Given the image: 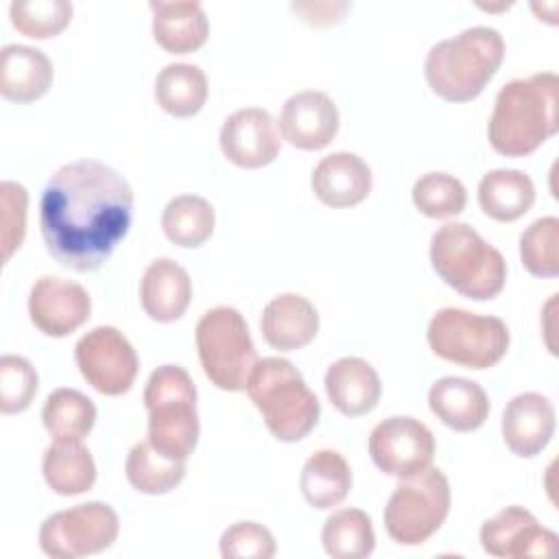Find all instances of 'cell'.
<instances>
[{"mask_svg": "<svg viewBox=\"0 0 559 559\" xmlns=\"http://www.w3.org/2000/svg\"><path fill=\"white\" fill-rule=\"evenodd\" d=\"M39 386L35 367L15 354L0 358V411L4 415L22 413L31 406Z\"/></svg>", "mask_w": 559, "mask_h": 559, "instance_id": "36", "label": "cell"}, {"mask_svg": "<svg viewBox=\"0 0 559 559\" xmlns=\"http://www.w3.org/2000/svg\"><path fill=\"white\" fill-rule=\"evenodd\" d=\"M218 550L225 559H271L277 546L266 526L251 520H240L223 531Z\"/></svg>", "mask_w": 559, "mask_h": 559, "instance_id": "38", "label": "cell"}, {"mask_svg": "<svg viewBox=\"0 0 559 559\" xmlns=\"http://www.w3.org/2000/svg\"><path fill=\"white\" fill-rule=\"evenodd\" d=\"M367 448L380 472L404 478L432 463L435 435L424 421L411 415H391L373 426Z\"/></svg>", "mask_w": 559, "mask_h": 559, "instance_id": "12", "label": "cell"}, {"mask_svg": "<svg viewBox=\"0 0 559 559\" xmlns=\"http://www.w3.org/2000/svg\"><path fill=\"white\" fill-rule=\"evenodd\" d=\"M192 299V280L188 271L170 260H153L140 282V304L157 323H173L183 317Z\"/></svg>", "mask_w": 559, "mask_h": 559, "instance_id": "20", "label": "cell"}, {"mask_svg": "<svg viewBox=\"0 0 559 559\" xmlns=\"http://www.w3.org/2000/svg\"><path fill=\"white\" fill-rule=\"evenodd\" d=\"M435 273L463 297L485 301L502 293L507 282L504 255L467 223H445L430 238Z\"/></svg>", "mask_w": 559, "mask_h": 559, "instance_id": "4", "label": "cell"}, {"mask_svg": "<svg viewBox=\"0 0 559 559\" xmlns=\"http://www.w3.org/2000/svg\"><path fill=\"white\" fill-rule=\"evenodd\" d=\"M426 341L439 358L467 367L489 369L509 349V328L502 319L465 308H441L432 314Z\"/></svg>", "mask_w": 559, "mask_h": 559, "instance_id": "8", "label": "cell"}, {"mask_svg": "<svg viewBox=\"0 0 559 559\" xmlns=\"http://www.w3.org/2000/svg\"><path fill=\"white\" fill-rule=\"evenodd\" d=\"M26 207L28 192L17 181L0 183V247L2 262L7 264L11 255L20 249L26 234Z\"/></svg>", "mask_w": 559, "mask_h": 559, "instance_id": "37", "label": "cell"}, {"mask_svg": "<svg viewBox=\"0 0 559 559\" xmlns=\"http://www.w3.org/2000/svg\"><path fill=\"white\" fill-rule=\"evenodd\" d=\"M197 354L205 378L223 391H245L258 362L255 345L245 317L231 306L203 312L194 330Z\"/></svg>", "mask_w": 559, "mask_h": 559, "instance_id": "7", "label": "cell"}, {"mask_svg": "<svg viewBox=\"0 0 559 559\" xmlns=\"http://www.w3.org/2000/svg\"><path fill=\"white\" fill-rule=\"evenodd\" d=\"M153 37L173 55H188L201 48L210 33L207 15L197 0H151Z\"/></svg>", "mask_w": 559, "mask_h": 559, "instance_id": "23", "label": "cell"}, {"mask_svg": "<svg viewBox=\"0 0 559 559\" xmlns=\"http://www.w3.org/2000/svg\"><path fill=\"white\" fill-rule=\"evenodd\" d=\"M520 260L535 277H557L559 273V218L542 216L520 236Z\"/></svg>", "mask_w": 559, "mask_h": 559, "instance_id": "35", "label": "cell"}, {"mask_svg": "<svg viewBox=\"0 0 559 559\" xmlns=\"http://www.w3.org/2000/svg\"><path fill=\"white\" fill-rule=\"evenodd\" d=\"M323 384L332 406L347 417L371 413L378 406L382 393L378 371L358 356L334 360L325 371Z\"/></svg>", "mask_w": 559, "mask_h": 559, "instance_id": "21", "label": "cell"}, {"mask_svg": "<svg viewBox=\"0 0 559 559\" xmlns=\"http://www.w3.org/2000/svg\"><path fill=\"white\" fill-rule=\"evenodd\" d=\"M450 511V483L439 467H426L397 480L386 500L382 520L389 537L402 546L430 539Z\"/></svg>", "mask_w": 559, "mask_h": 559, "instance_id": "9", "label": "cell"}, {"mask_svg": "<svg viewBox=\"0 0 559 559\" xmlns=\"http://www.w3.org/2000/svg\"><path fill=\"white\" fill-rule=\"evenodd\" d=\"M157 105L175 116L190 118L201 111L207 100V76L194 63H168L155 79Z\"/></svg>", "mask_w": 559, "mask_h": 559, "instance_id": "28", "label": "cell"}, {"mask_svg": "<svg viewBox=\"0 0 559 559\" xmlns=\"http://www.w3.org/2000/svg\"><path fill=\"white\" fill-rule=\"evenodd\" d=\"M310 186L314 197L328 207H352L371 192V168L349 151H336L319 159Z\"/></svg>", "mask_w": 559, "mask_h": 559, "instance_id": "18", "label": "cell"}, {"mask_svg": "<svg viewBox=\"0 0 559 559\" xmlns=\"http://www.w3.org/2000/svg\"><path fill=\"white\" fill-rule=\"evenodd\" d=\"M299 487L304 500L314 509L341 504L352 489V467L336 450H317L301 467Z\"/></svg>", "mask_w": 559, "mask_h": 559, "instance_id": "27", "label": "cell"}, {"mask_svg": "<svg viewBox=\"0 0 559 559\" xmlns=\"http://www.w3.org/2000/svg\"><path fill=\"white\" fill-rule=\"evenodd\" d=\"M264 341L280 352L306 347L319 332V312L310 299L297 293L273 297L260 317Z\"/></svg>", "mask_w": 559, "mask_h": 559, "instance_id": "19", "label": "cell"}, {"mask_svg": "<svg viewBox=\"0 0 559 559\" xmlns=\"http://www.w3.org/2000/svg\"><path fill=\"white\" fill-rule=\"evenodd\" d=\"M148 443L170 461H186L199 441L197 386L181 365L157 367L144 386Z\"/></svg>", "mask_w": 559, "mask_h": 559, "instance_id": "6", "label": "cell"}, {"mask_svg": "<svg viewBox=\"0 0 559 559\" xmlns=\"http://www.w3.org/2000/svg\"><path fill=\"white\" fill-rule=\"evenodd\" d=\"M41 474L55 493L79 496L94 487L96 463L81 441L55 439L44 452Z\"/></svg>", "mask_w": 559, "mask_h": 559, "instance_id": "26", "label": "cell"}, {"mask_svg": "<svg viewBox=\"0 0 559 559\" xmlns=\"http://www.w3.org/2000/svg\"><path fill=\"white\" fill-rule=\"evenodd\" d=\"M118 531V513L107 502H81L41 522L39 548L52 559H79L107 550Z\"/></svg>", "mask_w": 559, "mask_h": 559, "instance_id": "10", "label": "cell"}, {"mask_svg": "<svg viewBox=\"0 0 559 559\" xmlns=\"http://www.w3.org/2000/svg\"><path fill=\"white\" fill-rule=\"evenodd\" d=\"M557 533L542 526L531 511L518 504L500 509L480 526L483 550L498 559L550 557L557 552Z\"/></svg>", "mask_w": 559, "mask_h": 559, "instance_id": "13", "label": "cell"}, {"mask_svg": "<svg viewBox=\"0 0 559 559\" xmlns=\"http://www.w3.org/2000/svg\"><path fill=\"white\" fill-rule=\"evenodd\" d=\"M559 76L537 72L513 79L496 94L487 138L496 153L524 157L537 151L559 129Z\"/></svg>", "mask_w": 559, "mask_h": 559, "instance_id": "2", "label": "cell"}, {"mask_svg": "<svg viewBox=\"0 0 559 559\" xmlns=\"http://www.w3.org/2000/svg\"><path fill=\"white\" fill-rule=\"evenodd\" d=\"M321 544L332 559H362L376 548L371 518L362 509H338L321 528Z\"/></svg>", "mask_w": 559, "mask_h": 559, "instance_id": "30", "label": "cell"}, {"mask_svg": "<svg viewBox=\"0 0 559 559\" xmlns=\"http://www.w3.org/2000/svg\"><path fill=\"white\" fill-rule=\"evenodd\" d=\"M214 207L199 194H179L162 212V229L177 247H201L214 231Z\"/></svg>", "mask_w": 559, "mask_h": 559, "instance_id": "29", "label": "cell"}, {"mask_svg": "<svg viewBox=\"0 0 559 559\" xmlns=\"http://www.w3.org/2000/svg\"><path fill=\"white\" fill-rule=\"evenodd\" d=\"M124 474L135 491L162 496L183 480L186 461H170L162 456L146 439L129 450L124 461Z\"/></svg>", "mask_w": 559, "mask_h": 559, "instance_id": "32", "label": "cell"}, {"mask_svg": "<svg viewBox=\"0 0 559 559\" xmlns=\"http://www.w3.org/2000/svg\"><path fill=\"white\" fill-rule=\"evenodd\" d=\"M349 7L352 4H347V2H295L293 4V9L306 22L317 24V26H325V24L338 22Z\"/></svg>", "mask_w": 559, "mask_h": 559, "instance_id": "39", "label": "cell"}, {"mask_svg": "<svg viewBox=\"0 0 559 559\" xmlns=\"http://www.w3.org/2000/svg\"><path fill=\"white\" fill-rule=\"evenodd\" d=\"M533 203L535 183L524 170L496 168L483 175L478 183V205L498 223H513L522 218Z\"/></svg>", "mask_w": 559, "mask_h": 559, "instance_id": "25", "label": "cell"}, {"mask_svg": "<svg viewBox=\"0 0 559 559\" xmlns=\"http://www.w3.org/2000/svg\"><path fill=\"white\" fill-rule=\"evenodd\" d=\"M131 218L129 181L98 159L63 164L39 199V229L48 253L79 273L96 271L109 260Z\"/></svg>", "mask_w": 559, "mask_h": 559, "instance_id": "1", "label": "cell"}, {"mask_svg": "<svg viewBox=\"0 0 559 559\" xmlns=\"http://www.w3.org/2000/svg\"><path fill=\"white\" fill-rule=\"evenodd\" d=\"M52 61L33 46L7 44L0 50V94L13 103H33L52 85Z\"/></svg>", "mask_w": 559, "mask_h": 559, "instance_id": "24", "label": "cell"}, {"mask_svg": "<svg viewBox=\"0 0 559 559\" xmlns=\"http://www.w3.org/2000/svg\"><path fill=\"white\" fill-rule=\"evenodd\" d=\"M504 59V39L491 26H472L430 46L424 76L430 90L450 103L474 100Z\"/></svg>", "mask_w": 559, "mask_h": 559, "instance_id": "3", "label": "cell"}, {"mask_svg": "<svg viewBox=\"0 0 559 559\" xmlns=\"http://www.w3.org/2000/svg\"><path fill=\"white\" fill-rule=\"evenodd\" d=\"M413 205L428 218H450L465 210L467 190L461 179L450 173H426L411 190Z\"/></svg>", "mask_w": 559, "mask_h": 559, "instance_id": "33", "label": "cell"}, {"mask_svg": "<svg viewBox=\"0 0 559 559\" xmlns=\"http://www.w3.org/2000/svg\"><path fill=\"white\" fill-rule=\"evenodd\" d=\"M555 406L535 391L511 397L502 411V439L507 448L522 459L539 454L555 432Z\"/></svg>", "mask_w": 559, "mask_h": 559, "instance_id": "17", "label": "cell"}, {"mask_svg": "<svg viewBox=\"0 0 559 559\" xmlns=\"http://www.w3.org/2000/svg\"><path fill=\"white\" fill-rule=\"evenodd\" d=\"M338 107L321 90L293 94L280 114L282 138L301 151H321L338 133Z\"/></svg>", "mask_w": 559, "mask_h": 559, "instance_id": "16", "label": "cell"}, {"mask_svg": "<svg viewBox=\"0 0 559 559\" xmlns=\"http://www.w3.org/2000/svg\"><path fill=\"white\" fill-rule=\"evenodd\" d=\"M44 428L55 439L83 441L96 421L94 402L76 389H55L41 408Z\"/></svg>", "mask_w": 559, "mask_h": 559, "instance_id": "31", "label": "cell"}, {"mask_svg": "<svg viewBox=\"0 0 559 559\" xmlns=\"http://www.w3.org/2000/svg\"><path fill=\"white\" fill-rule=\"evenodd\" d=\"M428 406L441 424L459 432L480 428L489 415V397L485 389L461 376H445L432 382Z\"/></svg>", "mask_w": 559, "mask_h": 559, "instance_id": "22", "label": "cell"}, {"mask_svg": "<svg viewBox=\"0 0 559 559\" xmlns=\"http://www.w3.org/2000/svg\"><path fill=\"white\" fill-rule=\"evenodd\" d=\"M72 11L68 0H13L9 7L13 28L33 39L59 35L70 24Z\"/></svg>", "mask_w": 559, "mask_h": 559, "instance_id": "34", "label": "cell"}, {"mask_svg": "<svg viewBox=\"0 0 559 559\" xmlns=\"http://www.w3.org/2000/svg\"><path fill=\"white\" fill-rule=\"evenodd\" d=\"M92 312L87 290L70 280L44 275L28 293V317L33 325L52 338L76 332Z\"/></svg>", "mask_w": 559, "mask_h": 559, "instance_id": "15", "label": "cell"}, {"mask_svg": "<svg viewBox=\"0 0 559 559\" xmlns=\"http://www.w3.org/2000/svg\"><path fill=\"white\" fill-rule=\"evenodd\" d=\"M245 391L277 441H299L308 437L319 421V397L286 358L269 356L258 360Z\"/></svg>", "mask_w": 559, "mask_h": 559, "instance_id": "5", "label": "cell"}, {"mask_svg": "<svg viewBox=\"0 0 559 559\" xmlns=\"http://www.w3.org/2000/svg\"><path fill=\"white\" fill-rule=\"evenodd\" d=\"M218 144L231 164L251 170L271 164L280 155L282 133L266 109L242 107L225 118Z\"/></svg>", "mask_w": 559, "mask_h": 559, "instance_id": "14", "label": "cell"}, {"mask_svg": "<svg viewBox=\"0 0 559 559\" xmlns=\"http://www.w3.org/2000/svg\"><path fill=\"white\" fill-rule=\"evenodd\" d=\"M74 360L87 384L103 395L127 393L140 369L133 345L114 325H96L85 332L74 345Z\"/></svg>", "mask_w": 559, "mask_h": 559, "instance_id": "11", "label": "cell"}]
</instances>
